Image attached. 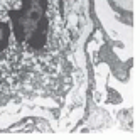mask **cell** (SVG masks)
I'll list each match as a JSON object with an SVG mask.
<instances>
[{"label": "cell", "mask_w": 140, "mask_h": 140, "mask_svg": "<svg viewBox=\"0 0 140 140\" xmlns=\"http://www.w3.org/2000/svg\"><path fill=\"white\" fill-rule=\"evenodd\" d=\"M83 20V0H0V100L59 91Z\"/></svg>", "instance_id": "6da1fadb"}]
</instances>
